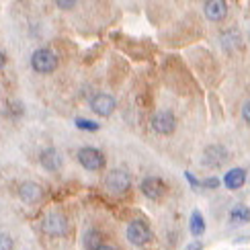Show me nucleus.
<instances>
[{
	"label": "nucleus",
	"instance_id": "20",
	"mask_svg": "<svg viewBox=\"0 0 250 250\" xmlns=\"http://www.w3.org/2000/svg\"><path fill=\"white\" fill-rule=\"evenodd\" d=\"M185 250H201V244H199V242H191Z\"/></svg>",
	"mask_w": 250,
	"mask_h": 250
},
{
	"label": "nucleus",
	"instance_id": "13",
	"mask_svg": "<svg viewBox=\"0 0 250 250\" xmlns=\"http://www.w3.org/2000/svg\"><path fill=\"white\" fill-rule=\"evenodd\" d=\"M226 150L224 148H220V146H213V148H207L205 150V164H209V166H220V164H224L226 162Z\"/></svg>",
	"mask_w": 250,
	"mask_h": 250
},
{
	"label": "nucleus",
	"instance_id": "19",
	"mask_svg": "<svg viewBox=\"0 0 250 250\" xmlns=\"http://www.w3.org/2000/svg\"><path fill=\"white\" fill-rule=\"evenodd\" d=\"M58 6H62V8H70V6H76V2H64V0H58Z\"/></svg>",
	"mask_w": 250,
	"mask_h": 250
},
{
	"label": "nucleus",
	"instance_id": "10",
	"mask_svg": "<svg viewBox=\"0 0 250 250\" xmlns=\"http://www.w3.org/2000/svg\"><path fill=\"white\" fill-rule=\"evenodd\" d=\"M228 15V4L222 0H209L205 4V17L209 21H224Z\"/></svg>",
	"mask_w": 250,
	"mask_h": 250
},
{
	"label": "nucleus",
	"instance_id": "8",
	"mask_svg": "<svg viewBox=\"0 0 250 250\" xmlns=\"http://www.w3.org/2000/svg\"><path fill=\"white\" fill-rule=\"evenodd\" d=\"M142 193L146 197H150V199H160V197L166 193V185H164V181L156 179V176H150V179H144Z\"/></svg>",
	"mask_w": 250,
	"mask_h": 250
},
{
	"label": "nucleus",
	"instance_id": "22",
	"mask_svg": "<svg viewBox=\"0 0 250 250\" xmlns=\"http://www.w3.org/2000/svg\"><path fill=\"white\" fill-rule=\"evenodd\" d=\"M187 179H189V183H193V185H199V183H197V179H195V176H193L191 172H187Z\"/></svg>",
	"mask_w": 250,
	"mask_h": 250
},
{
	"label": "nucleus",
	"instance_id": "21",
	"mask_svg": "<svg viewBox=\"0 0 250 250\" xmlns=\"http://www.w3.org/2000/svg\"><path fill=\"white\" fill-rule=\"evenodd\" d=\"M4 64H6V58H4V54H2V51H0V70L4 68Z\"/></svg>",
	"mask_w": 250,
	"mask_h": 250
},
{
	"label": "nucleus",
	"instance_id": "4",
	"mask_svg": "<svg viewBox=\"0 0 250 250\" xmlns=\"http://www.w3.org/2000/svg\"><path fill=\"white\" fill-rule=\"evenodd\" d=\"M150 238H152V232H150V228L146 226L142 220H135L127 226V240L135 246H144V244H148L150 242Z\"/></svg>",
	"mask_w": 250,
	"mask_h": 250
},
{
	"label": "nucleus",
	"instance_id": "12",
	"mask_svg": "<svg viewBox=\"0 0 250 250\" xmlns=\"http://www.w3.org/2000/svg\"><path fill=\"white\" fill-rule=\"evenodd\" d=\"M244 181H246V172L242 168H232L224 176V185L228 187V189H232V191L240 189V187L244 185Z\"/></svg>",
	"mask_w": 250,
	"mask_h": 250
},
{
	"label": "nucleus",
	"instance_id": "7",
	"mask_svg": "<svg viewBox=\"0 0 250 250\" xmlns=\"http://www.w3.org/2000/svg\"><path fill=\"white\" fill-rule=\"evenodd\" d=\"M66 217L62 215V213H49L45 215V220H43V230L51 236H60V234H64L66 232Z\"/></svg>",
	"mask_w": 250,
	"mask_h": 250
},
{
	"label": "nucleus",
	"instance_id": "23",
	"mask_svg": "<svg viewBox=\"0 0 250 250\" xmlns=\"http://www.w3.org/2000/svg\"><path fill=\"white\" fill-rule=\"evenodd\" d=\"M95 250H115L113 246H109V244H101L99 248H95Z\"/></svg>",
	"mask_w": 250,
	"mask_h": 250
},
{
	"label": "nucleus",
	"instance_id": "18",
	"mask_svg": "<svg viewBox=\"0 0 250 250\" xmlns=\"http://www.w3.org/2000/svg\"><path fill=\"white\" fill-rule=\"evenodd\" d=\"M242 117H244V121H246V123H250V101H248L246 105L242 107Z\"/></svg>",
	"mask_w": 250,
	"mask_h": 250
},
{
	"label": "nucleus",
	"instance_id": "9",
	"mask_svg": "<svg viewBox=\"0 0 250 250\" xmlns=\"http://www.w3.org/2000/svg\"><path fill=\"white\" fill-rule=\"evenodd\" d=\"M19 195L25 203H37L41 199V195H43V191H41V187L37 183H23L19 189Z\"/></svg>",
	"mask_w": 250,
	"mask_h": 250
},
{
	"label": "nucleus",
	"instance_id": "11",
	"mask_svg": "<svg viewBox=\"0 0 250 250\" xmlns=\"http://www.w3.org/2000/svg\"><path fill=\"white\" fill-rule=\"evenodd\" d=\"M41 164H43V168H47L49 172H56L62 166V154L54 148L43 150L41 152Z\"/></svg>",
	"mask_w": 250,
	"mask_h": 250
},
{
	"label": "nucleus",
	"instance_id": "17",
	"mask_svg": "<svg viewBox=\"0 0 250 250\" xmlns=\"http://www.w3.org/2000/svg\"><path fill=\"white\" fill-rule=\"evenodd\" d=\"M10 248H13V238L0 234V250H10Z\"/></svg>",
	"mask_w": 250,
	"mask_h": 250
},
{
	"label": "nucleus",
	"instance_id": "6",
	"mask_svg": "<svg viewBox=\"0 0 250 250\" xmlns=\"http://www.w3.org/2000/svg\"><path fill=\"white\" fill-rule=\"evenodd\" d=\"M152 127L154 131H158L162 135H168L174 131L176 127V121H174V115L168 111H160V113H156L154 119H152Z\"/></svg>",
	"mask_w": 250,
	"mask_h": 250
},
{
	"label": "nucleus",
	"instance_id": "2",
	"mask_svg": "<svg viewBox=\"0 0 250 250\" xmlns=\"http://www.w3.org/2000/svg\"><path fill=\"white\" fill-rule=\"evenodd\" d=\"M105 187H107V191L121 195L131 187V176L125 170H111L107 174V179H105Z\"/></svg>",
	"mask_w": 250,
	"mask_h": 250
},
{
	"label": "nucleus",
	"instance_id": "24",
	"mask_svg": "<svg viewBox=\"0 0 250 250\" xmlns=\"http://www.w3.org/2000/svg\"><path fill=\"white\" fill-rule=\"evenodd\" d=\"M207 187H217V179H209V181H205Z\"/></svg>",
	"mask_w": 250,
	"mask_h": 250
},
{
	"label": "nucleus",
	"instance_id": "16",
	"mask_svg": "<svg viewBox=\"0 0 250 250\" xmlns=\"http://www.w3.org/2000/svg\"><path fill=\"white\" fill-rule=\"evenodd\" d=\"M76 127L86 129V131H97V129H99V123L88 121V119H76Z\"/></svg>",
	"mask_w": 250,
	"mask_h": 250
},
{
	"label": "nucleus",
	"instance_id": "3",
	"mask_svg": "<svg viewBox=\"0 0 250 250\" xmlns=\"http://www.w3.org/2000/svg\"><path fill=\"white\" fill-rule=\"evenodd\" d=\"M78 162L84 166L86 170H101L105 166V156L103 152H99L97 148H82L78 150Z\"/></svg>",
	"mask_w": 250,
	"mask_h": 250
},
{
	"label": "nucleus",
	"instance_id": "14",
	"mask_svg": "<svg viewBox=\"0 0 250 250\" xmlns=\"http://www.w3.org/2000/svg\"><path fill=\"white\" fill-rule=\"evenodd\" d=\"M205 232V222H203V217L199 211H193L191 215V234L195 236H201Z\"/></svg>",
	"mask_w": 250,
	"mask_h": 250
},
{
	"label": "nucleus",
	"instance_id": "1",
	"mask_svg": "<svg viewBox=\"0 0 250 250\" xmlns=\"http://www.w3.org/2000/svg\"><path fill=\"white\" fill-rule=\"evenodd\" d=\"M31 66H33V70L39 72V74H49V72H54L58 68V56L51 49L41 47L33 54V58H31Z\"/></svg>",
	"mask_w": 250,
	"mask_h": 250
},
{
	"label": "nucleus",
	"instance_id": "15",
	"mask_svg": "<svg viewBox=\"0 0 250 250\" xmlns=\"http://www.w3.org/2000/svg\"><path fill=\"white\" fill-rule=\"evenodd\" d=\"M230 217L234 222H250V209H248V207H244V205H238V207H234V209H232Z\"/></svg>",
	"mask_w": 250,
	"mask_h": 250
},
{
	"label": "nucleus",
	"instance_id": "5",
	"mask_svg": "<svg viewBox=\"0 0 250 250\" xmlns=\"http://www.w3.org/2000/svg\"><path fill=\"white\" fill-rule=\"evenodd\" d=\"M90 107H92V111H95L97 115H101V117H109L111 113L115 111L117 103H115V99H113L111 95H107V92H101V95H97L95 99H92Z\"/></svg>",
	"mask_w": 250,
	"mask_h": 250
}]
</instances>
